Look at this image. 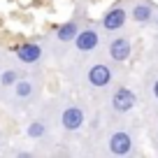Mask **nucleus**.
Listing matches in <instances>:
<instances>
[{
  "label": "nucleus",
  "instance_id": "f8f14e48",
  "mask_svg": "<svg viewBox=\"0 0 158 158\" xmlns=\"http://www.w3.org/2000/svg\"><path fill=\"white\" fill-rule=\"evenodd\" d=\"M26 133H28V137L37 139V137H42V135L47 133V126H44V123H40V121H35V123L28 126V130H26Z\"/></svg>",
  "mask_w": 158,
  "mask_h": 158
},
{
  "label": "nucleus",
  "instance_id": "0eeeda50",
  "mask_svg": "<svg viewBox=\"0 0 158 158\" xmlns=\"http://www.w3.org/2000/svg\"><path fill=\"white\" fill-rule=\"evenodd\" d=\"M109 56H112L116 63L128 60V56H130V42L126 37H116L112 44H109Z\"/></svg>",
  "mask_w": 158,
  "mask_h": 158
},
{
  "label": "nucleus",
  "instance_id": "39448f33",
  "mask_svg": "<svg viewBox=\"0 0 158 158\" xmlns=\"http://www.w3.org/2000/svg\"><path fill=\"white\" fill-rule=\"evenodd\" d=\"M16 58L21 63H37L42 58V47L35 44V42H26V44L16 47Z\"/></svg>",
  "mask_w": 158,
  "mask_h": 158
},
{
  "label": "nucleus",
  "instance_id": "7ed1b4c3",
  "mask_svg": "<svg viewBox=\"0 0 158 158\" xmlns=\"http://www.w3.org/2000/svg\"><path fill=\"white\" fill-rule=\"evenodd\" d=\"M130 149H133V139H130L128 133L118 130V133H114L112 137H109V151H112V153H116V156H126V153H130Z\"/></svg>",
  "mask_w": 158,
  "mask_h": 158
},
{
  "label": "nucleus",
  "instance_id": "4468645a",
  "mask_svg": "<svg viewBox=\"0 0 158 158\" xmlns=\"http://www.w3.org/2000/svg\"><path fill=\"white\" fill-rule=\"evenodd\" d=\"M153 95H156V98H158V81H156V84H153Z\"/></svg>",
  "mask_w": 158,
  "mask_h": 158
},
{
  "label": "nucleus",
  "instance_id": "9d476101",
  "mask_svg": "<svg viewBox=\"0 0 158 158\" xmlns=\"http://www.w3.org/2000/svg\"><path fill=\"white\" fill-rule=\"evenodd\" d=\"M133 19L135 21H139V23H147V21H151V16H153V10H151V5L149 2H137V5L133 7Z\"/></svg>",
  "mask_w": 158,
  "mask_h": 158
},
{
  "label": "nucleus",
  "instance_id": "f257e3e1",
  "mask_svg": "<svg viewBox=\"0 0 158 158\" xmlns=\"http://www.w3.org/2000/svg\"><path fill=\"white\" fill-rule=\"evenodd\" d=\"M135 102H137V98L130 89H116L112 95V107L116 112H130L135 107Z\"/></svg>",
  "mask_w": 158,
  "mask_h": 158
},
{
  "label": "nucleus",
  "instance_id": "9b49d317",
  "mask_svg": "<svg viewBox=\"0 0 158 158\" xmlns=\"http://www.w3.org/2000/svg\"><path fill=\"white\" fill-rule=\"evenodd\" d=\"M33 91H35L33 81H16V84H14L16 98H30V95H33Z\"/></svg>",
  "mask_w": 158,
  "mask_h": 158
},
{
  "label": "nucleus",
  "instance_id": "423d86ee",
  "mask_svg": "<svg viewBox=\"0 0 158 158\" xmlns=\"http://www.w3.org/2000/svg\"><path fill=\"white\" fill-rule=\"evenodd\" d=\"M100 37L98 33H95L93 28H86V30H79V35L74 37V44H77L79 51H93L95 47H98Z\"/></svg>",
  "mask_w": 158,
  "mask_h": 158
},
{
  "label": "nucleus",
  "instance_id": "1a4fd4ad",
  "mask_svg": "<svg viewBox=\"0 0 158 158\" xmlns=\"http://www.w3.org/2000/svg\"><path fill=\"white\" fill-rule=\"evenodd\" d=\"M77 35H79V26L74 23V21H68V23H63L56 30V37H58L60 42H72Z\"/></svg>",
  "mask_w": 158,
  "mask_h": 158
},
{
  "label": "nucleus",
  "instance_id": "6e6552de",
  "mask_svg": "<svg viewBox=\"0 0 158 158\" xmlns=\"http://www.w3.org/2000/svg\"><path fill=\"white\" fill-rule=\"evenodd\" d=\"M123 23H126V10L123 7H114V10H109L102 16V26L107 30H118Z\"/></svg>",
  "mask_w": 158,
  "mask_h": 158
},
{
  "label": "nucleus",
  "instance_id": "ddd939ff",
  "mask_svg": "<svg viewBox=\"0 0 158 158\" xmlns=\"http://www.w3.org/2000/svg\"><path fill=\"white\" fill-rule=\"evenodd\" d=\"M0 81H2V86L16 84V70H5V72H2V77H0Z\"/></svg>",
  "mask_w": 158,
  "mask_h": 158
},
{
  "label": "nucleus",
  "instance_id": "f03ea898",
  "mask_svg": "<svg viewBox=\"0 0 158 158\" xmlns=\"http://www.w3.org/2000/svg\"><path fill=\"white\" fill-rule=\"evenodd\" d=\"M60 123L65 130H79L84 126V112L79 107H65L60 114Z\"/></svg>",
  "mask_w": 158,
  "mask_h": 158
},
{
  "label": "nucleus",
  "instance_id": "20e7f679",
  "mask_svg": "<svg viewBox=\"0 0 158 158\" xmlns=\"http://www.w3.org/2000/svg\"><path fill=\"white\" fill-rule=\"evenodd\" d=\"M89 81L95 89H102V86H107L109 81H112V70H109L107 65H102V63L93 65V68L89 70Z\"/></svg>",
  "mask_w": 158,
  "mask_h": 158
}]
</instances>
